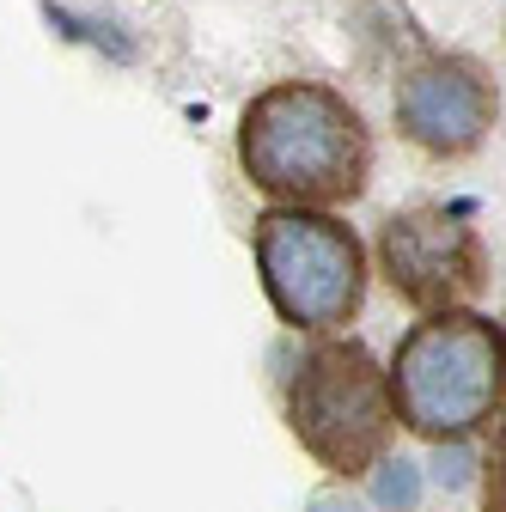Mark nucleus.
Masks as SVG:
<instances>
[{"label": "nucleus", "mask_w": 506, "mask_h": 512, "mask_svg": "<svg viewBox=\"0 0 506 512\" xmlns=\"http://www.w3.org/2000/svg\"><path fill=\"white\" fill-rule=\"evenodd\" d=\"M250 189L287 208H342L372 177V128L324 80H275L238 116Z\"/></svg>", "instance_id": "nucleus-1"}, {"label": "nucleus", "mask_w": 506, "mask_h": 512, "mask_svg": "<svg viewBox=\"0 0 506 512\" xmlns=\"http://www.w3.org/2000/svg\"><path fill=\"white\" fill-rule=\"evenodd\" d=\"M385 391L397 409V427L415 439H470L488 421H500L506 397V336L482 311H421V324L397 342V360L385 372Z\"/></svg>", "instance_id": "nucleus-2"}, {"label": "nucleus", "mask_w": 506, "mask_h": 512, "mask_svg": "<svg viewBox=\"0 0 506 512\" xmlns=\"http://www.w3.org/2000/svg\"><path fill=\"white\" fill-rule=\"evenodd\" d=\"M287 427L336 482L372 476V464L391 452V433H397L385 366L372 360V348L336 330L324 342H311L287 378Z\"/></svg>", "instance_id": "nucleus-3"}, {"label": "nucleus", "mask_w": 506, "mask_h": 512, "mask_svg": "<svg viewBox=\"0 0 506 512\" xmlns=\"http://www.w3.org/2000/svg\"><path fill=\"white\" fill-rule=\"evenodd\" d=\"M257 275L287 330L330 336L348 330L366 305V244L354 238L348 220L324 208H263L250 226Z\"/></svg>", "instance_id": "nucleus-4"}, {"label": "nucleus", "mask_w": 506, "mask_h": 512, "mask_svg": "<svg viewBox=\"0 0 506 512\" xmlns=\"http://www.w3.org/2000/svg\"><path fill=\"white\" fill-rule=\"evenodd\" d=\"M378 269L409 311H452L488 293V244L464 208H403L378 232Z\"/></svg>", "instance_id": "nucleus-5"}, {"label": "nucleus", "mask_w": 506, "mask_h": 512, "mask_svg": "<svg viewBox=\"0 0 506 512\" xmlns=\"http://www.w3.org/2000/svg\"><path fill=\"white\" fill-rule=\"evenodd\" d=\"M397 135L433 159H470L500 116L494 74L476 55H421L397 74Z\"/></svg>", "instance_id": "nucleus-6"}, {"label": "nucleus", "mask_w": 506, "mask_h": 512, "mask_svg": "<svg viewBox=\"0 0 506 512\" xmlns=\"http://www.w3.org/2000/svg\"><path fill=\"white\" fill-rule=\"evenodd\" d=\"M378 470V482H372V500H378V512H415L421 506V470L415 464H372Z\"/></svg>", "instance_id": "nucleus-7"}, {"label": "nucleus", "mask_w": 506, "mask_h": 512, "mask_svg": "<svg viewBox=\"0 0 506 512\" xmlns=\"http://www.w3.org/2000/svg\"><path fill=\"white\" fill-rule=\"evenodd\" d=\"M433 482H439V488H464V482H470V452H464V439H439V452H433Z\"/></svg>", "instance_id": "nucleus-8"}, {"label": "nucleus", "mask_w": 506, "mask_h": 512, "mask_svg": "<svg viewBox=\"0 0 506 512\" xmlns=\"http://www.w3.org/2000/svg\"><path fill=\"white\" fill-rule=\"evenodd\" d=\"M305 512H360V506H354L348 494H318V500H311Z\"/></svg>", "instance_id": "nucleus-9"}]
</instances>
